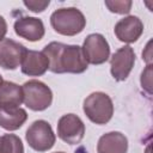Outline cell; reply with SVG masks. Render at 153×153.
Instances as JSON below:
<instances>
[{
  "mask_svg": "<svg viewBox=\"0 0 153 153\" xmlns=\"http://www.w3.org/2000/svg\"><path fill=\"white\" fill-rule=\"evenodd\" d=\"M0 153H24L22 139L16 134H4L0 136Z\"/></svg>",
  "mask_w": 153,
  "mask_h": 153,
  "instance_id": "obj_16",
  "label": "cell"
},
{
  "mask_svg": "<svg viewBox=\"0 0 153 153\" xmlns=\"http://www.w3.org/2000/svg\"><path fill=\"white\" fill-rule=\"evenodd\" d=\"M27 120L25 109L14 105H0V127L13 131L19 129Z\"/></svg>",
  "mask_w": 153,
  "mask_h": 153,
  "instance_id": "obj_13",
  "label": "cell"
},
{
  "mask_svg": "<svg viewBox=\"0 0 153 153\" xmlns=\"http://www.w3.org/2000/svg\"><path fill=\"white\" fill-rule=\"evenodd\" d=\"M26 48L11 38H4L0 42V67L4 69H17L20 66Z\"/></svg>",
  "mask_w": 153,
  "mask_h": 153,
  "instance_id": "obj_9",
  "label": "cell"
},
{
  "mask_svg": "<svg viewBox=\"0 0 153 153\" xmlns=\"http://www.w3.org/2000/svg\"><path fill=\"white\" fill-rule=\"evenodd\" d=\"M7 33V23L2 16H0V42L5 38Z\"/></svg>",
  "mask_w": 153,
  "mask_h": 153,
  "instance_id": "obj_21",
  "label": "cell"
},
{
  "mask_svg": "<svg viewBox=\"0 0 153 153\" xmlns=\"http://www.w3.org/2000/svg\"><path fill=\"white\" fill-rule=\"evenodd\" d=\"M104 4L110 12L117 14H128L133 5L130 0H105Z\"/></svg>",
  "mask_w": 153,
  "mask_h": 153,
  "instance_id": "obj_17",
  "label": "cell"
},
{
  "mask_svg": "<svg viewBox=\"0 0 153 153\" xmlns=\"http://www.w3.org/2000/svg\"><path fill=\"white\" fill-rule=\"evenodd\" d=\"M25 139L32 149L37 152H47L54 147L56 135L47 121L37 120L26 129Z\"/></svg>",
  "mask_w": 153,
  "mask_h": 153,
  "instance_id": "obj_5",
  "label": "cell"
},
{
  "mask_svg": "<svg viewBox=\"0 0 153 153\" xmlns=\"http://www.w3.org/2000/svg\"><path fill=\"white\" fill-rule=\"evenodd\" d=\"M55 153H66V152H55Z\"/></svg>",
  "mask_w": 153,
  "mask_h": 153,
  "instance_id": "obj_23",
  "label": "cell"
},
{
  "mask_svg": "<svg viewBox=\"0 0 153 153\" xmlns=\"http://www.w3.org/2000/svg\"><path fill=\"white\" fill-rule=\"evenodd\" d=\"M1 81H2V76L0 75V82H1Z\"/></svg>",
  "mask_w": 153,
  "mask_h": 153,
  "instance_id": "obj_22",
  "label": "cell"
},
{
  "mask_svg": "<svg viewBox=\"0 0 153 153\" xmlns=\"http://www.w3.org/2000/svg\"><path fill=\"white\" fill-rule=\"evenodd\" d=\"M85 135L82 120L74 114H66L57 121V136L68 145L79 143Z\"/></svg>",
  "mask_w": 153,
  "mask_h": 153,
  "instance_id": "obj_7",
  "label": "cell"
},
{
  "mask_svg": "<svg viewBox=\"0 0 153 153\" xmlns=\"http://www.w3.org/2000/svg\"><path fill=\"white\" fill-rule=\"evenodd\" d=\"M114 32L118 41L123 43H134L143 32V23L136 16H127L116 23Z\"/></svg>",
  "mask_w": 153,
  "mask_h": 153,
  "instance_id": "obj_10",
  "label": "cell"
},
{
  "mask_svg": "<svg viewBox=\"0 0 153 153\" xmlns=\"http://www.w3.org/2000/svg\"><path fill=\"white\" fill-rule=\"evenodd\" d=\"M24 100L23 88L16 82L2 80L0 82V105L19 106Z\"/></svg>",
  "mask_w": 153,
  "mask_h": 153,
  "instance_id": "obj_15",
  "label": "cell"
},
{
  "mask_svg": "<svg viewBox=\"0 0 153 153\" xmlns=\"http://www.w3.org/2000/svg\"><path fill=\"white\" fill-rule=\"evenodd\" d=\"M51 27L62 36H75L86 26L84 13L76 7H62L50 16Z\"/></svg>",
  "mask_w": 153,
  "mask_h": 153,
  "instance_id": "obj_2",
  "label": "cell"
},
{
  "mask_svg": "<svg viewBox=\"0 0 153 153\" xmlns=\"http://www.w3.org/2000/svg\"><path fill=\"white\" fill-rule=\"evenodd\" d=\"M20 69L27 76H41L49 69V60L43 51L26 49L20 62Z\"/></svg>",
  "mask_w": 153,
  "mask_h": 153,
  "instance_id": "obj_12",
  "label": "cell"
},
{
  "mask_svg": "<svg viewBox=\"0 0 153 153\" xmlns=\"http://www.w3.org/2000/svg\"><path fill=\"white\" fill-rule=\"evenodd\" d=\"M86 117L96 124H106L114 115V103L109 94L97 91L88 94L82 104Z\"/></svg>",
  "mask_w": 153,
  "mask_h": 153,
  "instance_id": "obj_3",
  "label": "cell"
},
{
  "mask_svg": "<svg viewBox=\"0 0 153 153\" xmlns=\"http://www.w3.org/2000/svg\"><path fill=\"white\" fill-rule=\"evenodd\" d=\"M152 41H149L145 48V50L142 51V60L146 61L147 65H152V48H151Z\"/></svg>",
  "mask_w": 153,
  "mask_h": 153,
  "instance_id": "obj_20",
  "label": "cell"
},
{
  "mask_svg": "<svg viewBox=\"0 0 153 153\" xmlns=\"http://www.w3.org/2000/svg\"><path fill=\"white\" fill-rule=\"evenodd\" d=\"M13 29L17 36L29 41V42H37L44 37L45 29L42 19L36 17H20L18 18L14 24Z\"/></svg>",
  "mask_w": 153,
  "mask_h": 153,
  "instance_id": "obj_11",
  "label": "cell"
},
{
  "mask_svg": "<svg viewBox=\"0 0 153 153\" xmlns=\"http://www.w3.org/2000/svg\"><path fill=\"white\" fill-rule=\"evenodd\" d=\"M81 49L86 62L90 65L105 63L110 57V45L100 33H90L86 36Z\"/></svg>",
  "mask_w": 153,
  "mask_h": 153,
  "instance_id": "obj_6",
  "label": "cell"
},
{
  "mask_svg": "<svg viewBox=\"0 0 153 153\" xmlns=\"http://www.w3.org/2000/svg\"><path fill=\"white\" fill-rule=\"evenodd\" d=\"M42 51L48 57L49 71L53 73L80 74L84 73L88 67L80 45L50 42L43 48Z\"/></svg>",
  "mask_w": 153,
  "mask_h": 153,
  "instance_id": "obj_1",
  "label": "cell"
},
{
  "mask_svg": "<svg viewBox=\"0 0 153 153\" xmlns=\"http://www.w3.org/2000/svg\"><path fill=\"white\" fill-rule=\"evenodd\" d=\"M128 139L121 131L103 134L97 143V153H127Z\"/></svg>",
  "mask_w": 153,
  "mask_h": 153,
  "instance_id": "obj_14",
  "label": "cell"
},
{
  "mask_svg": "<svg viewBox=\"0 0 153 153\" xmlns=\"http://www.w3.org/2000/svg\"><path fill=\"white\" fill-rule=\"evenodd\" d=\"M135 63V53L130 45L117 49L110 59V72L116 81H124Z\"/></svg>",
  "mask_w": 153,
  "mask_h": 153,
  "instance_id": "obj_8",
  "label": "cell"
},
{
  "mask_svg": "<svg viewBox=\"0 0 153 153\" xmlns=\"http://www.w3.org/2000/svg\"><path fill=\"white\" fill-rule=\"evenodd\" d=\"M23 103L32 111H43L53 103V92L48 85L41 80L31 79L23 84Z\"/></svg>",
  "mask_w": 153,
  "mask_h": 153,
  "instance_id": "obj_4",
  "label": "cell"
},
{
  "mask_svg": "<svg viewBox=\"0 0 153 153\" xmlns=\"http://www.w3.org/2000/svg\"><path fill=\"white\" fill-rule=\"evenodd\" d=\"M31 12H35V13H41L43 12L50 4L49 0H25L23 2Z\"/></svg>",
  "mask_w": 153,
  "mask_h": 153,
  "instance_id": "obj_19",
  "label": "cell"
},
{
  "mask_svg": "<svg viewBox=\"0 0 153 153\" xmlns=\"http://www.w3.org/2000/svg\"><path fill=\"white\" fill-rule=\"evenodd\" d=\"M140 82H141V87L148 94H152V65H147L146 68L142 71Z\"/></svg>",
  "mask_w": 153,
  "mask_h": 153,
  "instance_id": "obj_18",
  "label": "cell"
}]
</instances>
